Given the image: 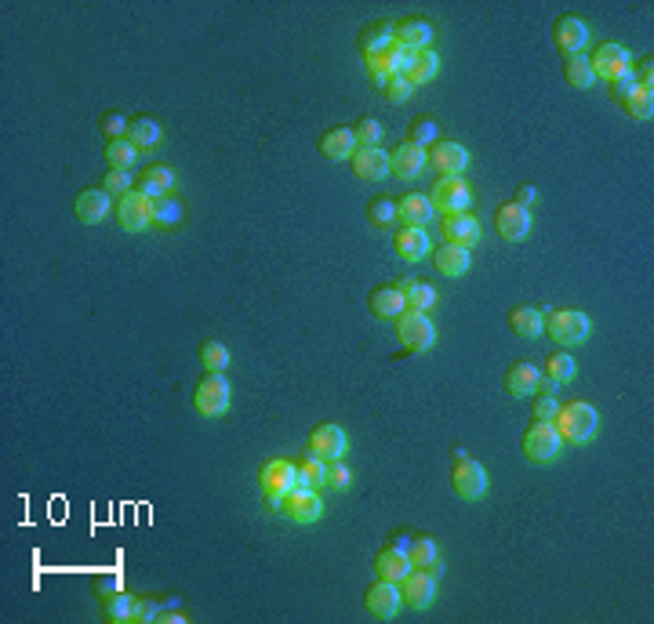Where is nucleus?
<instances>
[{"label":"nucleus","mask_w":654,"mask_h":624,"mask_svg":"<svg viewBox=\"0 0 654 624\" xmlns=\"http://www.w3.org/2000/svg\"><path fill=\"white\" fill-rule=\"evenodd\" d=\"M127 138H131V146H135V149H153V146H160V142H164V131H160V124H157V120L139 117V120H131Z\"/></svg>","instance_id":"72a5a7b5"},{"label":"nucleus","mask_w":654,"mask_h":624,"mask_svg":"<svg viewBox=\"0 0 654 624\" xmlns=\"http://www.w3.org/2000/svg\"><path fill=\"white\" fill-rule=\"evenodd\" d=\"M596 425H600L596 410L585 400H571V403H564L557 410V432L567 443H589L596 436Z\"/></svg>","instance_id":"f257e3e1"},{"label":"nucleus","mask_w":654,"mask_h":624,"mask_svg":"<svg viewBox=\"0 0 654 624\" xmlns=\"http://www.w3.org/2000/svg\"><path fill=\"white\" fill-rule=\"evenodd\" d=\"M633 91H636V73H633V69H626V73L611 77V98H614V102H626Z\"/></svg>","instance_id":"09e8293b"},{"label":"nucleus","mask_w":654,"mask_h":624,"mask_svg":"<svg viewBox=\"0 0 654 624\" xmlns=\"http://www.w3.org/2000/svg\"><path fill=\"white\" fill-rule=\"evenodd\" d=\"M382 91H386V98H389V102H407V95L415 91V84H411L404 73H393V77L386 80V88H382Z\"/></svg>","instance_id":"8fccbe9b"},{"label":"nucleus","mask_w":654,"mask_h":624,"mask_svg":"<svg viewBox=\"0 0 654 624\" xmlns=\"http://www.w3.org/2000/svg\"><path fill=\"white\" fill-rule=\"evenodd\" d=\"M309 454H317L320 461H342V454H346V432L331 422L317 425L309 432Z\"/></svg>","instance_id":"9b49d317"},{"label":"nucleus","mask_w":654,"mask_h":624,"mask_svg":"<svg viewBox=\"0 0 654 624\" xmlns=\"http://www.w3.org/2000/svg\"><path fill=\"white\" fill-rule=\"evenodd\" d=\"M433 265L443 272V276H462L469 269V251L458 247V244H440L436 255H433Z\"/></svg>","instance_id":"2f4dec72"},{"label":"nucleus","mask_w":654,"mask_h":624,"mask_svg":"<svg viewBox=\"0 0 654 624\" xmlns=\"http://www.w3.org/2000/svg\"><path fill=\"white\" fill-rule=\"evenodd\" d=\"M393 41L404 44V48H411V51H422V48H429V41H433V26H429L426 19H419V15H407V19L396 22Z\"/></svg>","instance_id":"aec40b11"},{"label":"nucleus","mask_w":654,"mask_h":624,"mask_svg":"<svg viewBox=\"0 0 654 624\" xmlns=\"http://www.w3.org/2000/svg\"><path fill=\"white\" fill-rule=\"evenodd\" d=\"M436 55L429 51V48H422V51H415V62H411V69H407V80L411 84H426V80H433L436 77Z\"/></svg>","instance_id":"58836bf2"},{"label":"nucleus","mask_w":654,"mask_h":624,"mask_svg":"<svg viewBox=\"0 0 654 624\" xmlns=\"http://www.w3.org/2000/svg\"><path fill=\"white\" fill-rule=\"evenodd\" d=\"M451 487L462 501H480L488 494V472L476 458H465L462 450H455V468H451Z\"/></svg>","instance_id":"7ed1b4c3"},{"label":"nucleus","mask_w":654,"mask_h":624,"mask_svg":"<svg viewBox=\"0 0 654 624\" xmlns=\"http://www.w3.org/2000/svg\"><path fill=\"white\" fill-rule=\"evenodd\" d=\"M426 160H429V167L440 171V175H458V171L469 164V153H465V146H458V142L436 138V142L429 146V153H426Z\"/></svg>","instance_id":"2eb2a0df"},{"label":"nucleus","mask_w":654,"mask_h":624,"mask_svg":"<svg viewBox=\"0 0 654 624\" xmlns=\"http://www.w3.org/2000/svg\"><path fill=\"white\" fill-rule=\"evenodd\" d=\"M407 570H411V556H407V548H396V544H389V548H382L374 556V574L382 577V581H404L407 577Z\"/></svg>","instance_id":"b1692460"},{"label":"nucleus","mask_w":654,"mask_h":624,"mask_svg":"<svg viewBox=\"0 0 654 624\" xmlns=\"http://www.w3.org/2000/svg\"><path fill=\"white\" fill-rule=\"evenodd\" d=\"M389 44H393V29H389L386 22H371V26L360 33V51H364V58L374 55V51H382V48H389Z\"/></svg>","instance_id":"c9c22d12"},{"label":"nucleus","mask_w":654,"mask_h":624,"mask_svg":"<svg viewBox=\"0 0 654 624\" xmlns=\"http://www.w3.org/2000/svg\"><path fill=\"white\" fill-rule=\"evenodd\" d=\"M564 77H567L571 88H589V84L596 80V77H593V65H589V58H585V55H567Z\"/></svg>","instance_id":"e433bc0d"},{"label":"nucleus","mask_w":654,"mask_h":624,"mask_svg":"<svg viewBox=\"0 0 654 624\" xmlns=\"http://www.w3.org/2000/svg\"><path fill=\"white\" fill-rule=\"evenodd\" d=\"M436 138H440V131H436V120H429V117H419V120L407 124V142H411V146L426 149V146L436 142Z\"/></svg>","instance_id":"a19ab883"},{"label":"nucleus","mask_w":654,"mask_h":624,"mask_svg":"<svg viewBox=\"0 0 654 624\" xmlns=\"http://www.w3.org/2000/svg\"><path fill=\"white\" fill-rule=\"evenodd\" d=\"M200 363L208 370H226L229 367V349L222 341H204L200 345Z\"/></svg>","instance_id":"37998d69"},{"label":"nucleus","mask_w":654,"mask_h":624,"mask_svg":"<svg viewBox=\"0 0 654 624\" xmlns=\"http://www.w3.org/2000/svg\"><path fill=\"white\" fill-rule=\"evenodd\" d=\"M353 175L364 182H382L389 175V153L378 146H360L353 153Z\"/></svg>","instance_id":"dca6fc26"},{"label":"nucleus","mask_w":654,"mask_h":624,"mask_svg":"<svg viewBox=\"0 0 654 624\" xmlns=\"http://www.w3.org/2000/svg\"><path fill=\"white\" fill-rule=\"evenodd\" d=\"M102 613H106L110 620H131V613H135V596H127L124 588H120V592H113L106 603H102Z\"/></svg>","instance_id":"79ce46f5"},{"label":"nucleus","mask_w":654,"mask_h":624,"mask_svg":"<svg viewBox=\"0 0 654 624\" xmlns=\"http://www.w3.org/2000/svg\"><path fill=\"white\" fill-rule=\"evenodd\" d=\"M429 167V160H426V149H419V146H411V142H400L393 153H389V171L396 179H419L422 171Z\"/></svg>","instance_id":"6ab92c4d"},{"label":"nucleus","mask_w":654,"mask_h":624,"mask_svg":"<svg viewBox=\"0 0 654 624\" xmlns=\"http://www.w3.org/2000/svg\"><path fill=\"white\" fill-rule=\"evenodd\" d=\"M440 232H443V244H458V247H465V251H473L476 244H480V225H476V218L473 215H443V225H440Z\"/></svg>","instance_id":"f3484780"},{"label":"nucleus","mask_w":654,"mask_h":624,"mask_svg":"<svg viewBox=\"0 0 654 624\" xmlns=\"http://www.w3.org/2000/svg\"><path fill=\"white\" fill-rule=\"evenodd\" d=\"M171 186H175V175H171V167H164V164H153V167H142V175H139V193L142 196H164Z\"/></svg>","instance_id":"7c9ffc66"},{"label":"nucleus","mask_w":654,"mask_h":624,"mask_svg":"<svg viewBox=\"0 0 654 624\" xmlns=\"http://www.w3.org/2000/svg\"><path fill=\"white\" fill-rule=\"evenodd\" d=\"M560 443H564V439H560L557 425L535 422V425L524 432V458H531V461H538V465H549V461H557Z\"/></svg>","instance_id":"0eeeda50"},{"label":"nucleus","mask_w":654,"mask_h":624,"mask_svg":"<svg viewBox=\"0 0 654 624\" xmlns=\"http://www.w3.org/2000/svg\"><path fill=\"white\" fill-rule=\"evenodd\" d=\"M106 215H110V193L106 189H84L77 196V218L84 225H95V222H102Z\"/></svg>","instance_id":"cd10ccee"},{"label":"nucleus","mask_w":654,"mask_h":624,"mask_svg":"<svg viewBox=\"0 0 654 624\" xmlns=\"http://www.w3.org/2000/svg\"><path fill=\"white\" fill-rule=\"evenodd\" d=\"M295 476H298V487H309V491H320V487H324V483H327V461H320L317 454H309V458H302V461H298Z\"/></svg>","instance_id":"f704fd0d"},{"label":"nucleus","mask_w":654,"mask_h":624,"mask_svg":"<svg viewBox=\"0 0 654 624\" xmlns=\"http://www.w3.org/2000/svg\"><path fill=\"white\" fill-rule=\"evenodd\" d=\"M393 218H396V203H393V200H386V196L371 200V207H367V222H371L374 229H386Z\"/></svg>","instance_id":"c03bdc74"},{"label":"nucleus","mask_w":654,"mask_h":624,"mask_svg":"<svg viewBox=\"0 0 654 624\" xmlns=\"http://www.w3.org/2000/svg\"><path fill=\"white\" fill-rule=\"evenodd\" d=\"M320 153L327 160H350L357 153V131L353 127H331V131H324Z\"/></svg>","instance_id":"a878e982"},{"label":"nucleus","mask_w":654,"mask_h":624,"mask_svg":"<svg viewBox=\"0 0 654 624\" xmlns=\"http://www.w3.org/2000/svg\"><path fill=\"white\" fill-rule=\"evenodd\" d=\"M622 106H626V113H629L633 120H650V117H654V91H650V88H636V91L622 102Z\"/></svg>","instance_id":"ea45409f"},{"label":"nucleus","mask_w":654,"mask_h":624,"mask_svg":"<svg viewBox=\"0 0 654 624\" xmlns=\"http://www.w3.org/2000/svg\"><path fill=\"white\" fill-rule=\"evenodd\" d=\"M127 127L131 124H124L120 113H106V117H102V134H106L110 142H117V138H127Z\"/></svg>","instance_id":"603ef678"},{"label":"nucleus","mask_w":654,"mask_h":624,"mask_svg":"<svg viewBox=\"0 0 654 624\" xmlns=\"http://www.w3.org/2000/svg\"><path fill=\"white\" fill-rule=\"evenodd\" d=\"M135 153H139V149L131 146V138H117V142L106 146V160H110L113 167H120V171H127V167L135 164Z\"/></svg>","instance_id":"a18cd8bd"},{"label":"nucleus","mask_w":654,"mask_h":624,"mask_svg":"<svg viewBox=\"0 0 654 624\" xmlns=\"http://www.w3.org/2000/svg\"><path fill=\"white\" fill-rule=\"evenodd\" d=\"M574 370L578 367H574V360L567 353H553V356H549V363H545V374L553 381H560V385H567V381L574 377Z\"/></svg>","instance_id":"49530a36"},{"label":"nucleus","mask_w":654,"mask_h":624,"mask_svg":"<svg viewBox=\"0 0 654 624\" xmlns=\"http://www.w3.org/2000/svg\"><path fill=\"white\" fill-rule=\"evenodd\" d=\"M593 77H618V73H626L629 69V51L622 48V44H600L596 51H593Z\"/></svg>","instance_id":"412c9836"},{"label":"nucleus","mask_w":654,"mask_h":624,"mask_svg":"<svg viewBox=\"0 0 654 624\" xmlns=\"http://www.w3.org/2000/svg\"><path fill=\"white\" fill-rule=\"evenodd\" d=\"M433 203H429V196H422V193H407V196H400L396 200V218L404 222V225H429L433 222Z\"/></svg>","instance_id":"393cba45"},{"label":"nucleus","mask_w":654,"mask_h":624,"mask_svg":"<svg viewBox=\"0 0 654 624\" xmlns=\"http://www.w3.org/2000/svg\"><path fill=\"white\" fill-rule=\"evenodd\" d=\"M393 247L404 262H422L429 255V236L419 225H400L396 236H393Z\"/></svg>","instance_id":"4be33fe9"},{"label":"nucleus","mask_w":654,"mask_h":624,"mask_svg":"<svg viewBox=\"0 0 654 624\" xmlns=\"http://www.w3.org/2000/svg\"><path fill=\"white\" fill-rule=\"evenodd\" d=\"M193 403H196V410L204 414V418H219V414H226V407H229V381H226V374L222 370L204 374L196 381Z\"/></svg>","instance_id":"20e7f679"},{"label":"nucleus","mask_w":654,"mask_h":624,"mask_svg":"<svg viewBox=\"0 0 654 624\" xmlns=\"http://www.w3.org/2000/svg\"><path fill=\"white\" fill-rule=\"evenodd\" d=\"M364 599H367V610H371L378 620L396 617V610H400V603H404L396 581H382V577H378V581L367 588V596H364Z\"/></svg>","instance_id":"4468645a"},{"label":"nucleus","mask_w":654,"mask_h":624,"mask_svg":"<svg viewBox=\"0 0 654 624\" xmlns=\"http://www.w3.org/2000/svg\"><path fill=\"white\" fill-rule=\"evenodd\" d=\"M407 305H404V294L396 287H374L371 291V312L378 320H389V316H400Z\"/></svg>","instance_id":"473e14b6"},{"label":"nucleus","mask_w":654,"mask_h":624,"mask_svg":"<svg viewBox=\"0 0 654 624\" xmlns=\"http://www.w3.org/2000/svg\"><path fill=\"white\" fill-rule=\"evenodd\" d=\"M557 410H560V403H557L553 396H545V392H542V396L535 400V422H553V418H557Z\"/></svg>","instance_id":"6e6d98bb"},{"label":"nucleus","mask_w":654,"mask_h":624,"mask_svg":"<svg viewBox=\"0 0 654 624\" xmlns=\"http://www.w3.org/2000/svg\"><path fill=\"white\" fill-rule=\"evenodd\" d=\"M553 41L564 55H581V48L589 44V26H585L581 19H574V15H564L553 26Z\"/></svg>","instance_id":"a211bd4d"},{"label":"nucleus","mask_w":654,"mask_h":624,"mask_svg":"<svg viewBox=\"0 0 654 624\" xmlns=\"http://www.w3.org/2000/svg\"><path fill=\"white\" fill-rule=\"evenodd\" d=\"M396 291L404 294V305H407V308H419V312H426V308L436 301V291H433L429 284L415 280V276H404V280H396Z\"/></svg>","instance_id":"c756f323"},{"label":"nucleus","mask_w":654,"mask_h":624,"mask_svg":"<svg viewBox=\"0 0 654 624\" xmlns=\"http://www.w3.org/2000/svg\"><path fill=\"white\" fill-rule=\"evenodd\" d=\"M535 200H538V189H535V186H520V189H516V200H512V203H520V207H531Z\"/></svg>","instance_id":"13d9d810"},{"label":"nucleus","mask_w":654,"mask_h":624,"mask_svg":"<svg viewBox=\"0 0 654 624\" xmlns=\"http://www.w3.org/2000/svg\"><path fill=\"white\" fill-rule=\"evenodd\" d=\"M531 211L527 207H520V203H502L498 211H495V229H498V236L502 240H524L527 232H531Z\"/></svg>","instance_id":"ddd939ff"},{"label":"nucleus","mask_w":654,"mask_h":624,"mask_svg":"<svg viewBox=\"0 0 654 624\" xmlns=\"http://www.w3.org/2000/svg\"><path fill=\"white\" fill-rule=\"evenodd\" d=\"M281 512L291 519V523H317L320 519V512H324V505H320V494L317 491H309V487H295V491H288L284 498H281Z\"/></svg>","instance_id":"1a4fd4ad"},{"label":"nucleus","mask_w":654,"mask_h":624,"mask_svg":"<svg viewBox=\"0 0 654 624\" xmlns=\"http://www.w3.org/2000/svg\"><path fill=\"white\" fill-rule=\"evenodd\" d=\"M117 222L127 229V232H146L153 225V215H150V196H142L139 189H131L120 196L117 203Z\"/></svg>","instance_id":"9d476101"},{"label":"nucleus","mask_w":654,"mask_h":624,"mask_svg":"<svg viewBox=\"0 0 654 624\" xmlns=\"http://www.w3.org/2000/svg\"><path fill=\"white\" fill-rule=\"evenodd\" d=\"M91 588H95V596L110 599L113 592H120V588H124V581H120V574H98V577L91 581Z\"/></svg>","instance_id":"3c124183"},{"label":"nucleus","mask_w":654,"mask_h":624,"mask_svg":"<svg viewBox=\"0 0 654 624\" xmlns=\"http://www.w3.org/2000/svg\"><path fill=\"white\" fill-rule=\"evenodd\" d=\"M160 606H164V603H157V599H135V613H131V620H139V624L157 620Z\"/></svg>","instance_id":"5fc2aeb1"},{"label":"nucleus","mask_w":654,"mask_h":624,"mask_svg":"<svg viewBox=\"0 0 654 624\" xmlns=\"http://www.w3.org/2000/svg\"><path fill=\"white\" fill-rule=\"evenodd\" d=\"M396 334H400V341L407 345L411 353H426V349H433V341H436V331H433L429 316H426V312H419V308H404L400 312V316H396Z\"/></svg>","instance_id":"39448f33"},{"label":"nucleus","mask_w":654,"mask_h":624,"mask_svg":"<svg viewBox=\"0 0 654 624\" xmlns=\"http://www.w3.org/2000/svg\"><path fill=\"white\" fill-rule=\"evenodd\" d=\"M102 189H106L110 196H124V193H131V175L120 167H110L106 179H102Z\"/></svg>","instance_id":"de8ad7c7"},{"label":"nucleus","mask_w":654,"mask_h":624,"mask_svg":"<svg viewBox=\"0 0 654 624\" xmlns=\"http://www.w3.org/2000/svg\"><path fill=\"white\" fill-rule=\"evenodd\" d=\"M327 487L335 491H346L350 487V468L342 461H327Z\"/></svg>","instance_id":"4d7b16f0"},{"label":"nucleus","mask_w":654,"mask_h":624,"mask_svg":"<svg viewBox=\"0 0 654 624\" xmlns=\"http://www.w3.org/2000/svg\"><path fill=\"white\" fill-rule=\"evenodd\" d=\"M469 200H473V189L458 175H440V182L429 193L433 211H440V215H462L469 207Z\"/></svg>","instance_id":"423d86ee"},{"label":"nucleus","mask_w":654,"mask_h":624,"mask_svg":"<svg viewBox=\"0 0 654 624\" xmlns=\"http://www.w3.org/2000/svg\"><path fill=\"white\" fill-rule=\"evenodd\" d=\"M542 327L549 331V338L560 345H581L593 334V323L585 312L578 308H549V320H542Z\"/></svg>","instance_id":"f03ea898"},{"label":"nucleus","mask_w":654,"mask_h":624,"mask_svg":"<svg viewBox=\"0 0 654 624\" xmlns=\"http://www.w3.org/2000/svg\"><path fill=\"white\" fill-rule=\"evenodd\" d=\"M407 556H411V567H415V570H426L433 577L443 574V563H440V552H436V541L433 537H411Z\"/></svg>","instance_id":"bb28decb"},{"label":"nucleus","mask_w":654,"mask_h":624,"mask_svg":"<svg viewBox=\"0 0 654 624\" xmlns=\"http://www.w3.org/2000/svg\"><path fill=\"white\" fill-rule=\"evenodd\" d=\"M400 596H404L407 606H415V610L433 606V599H436V577L426 574V570H415V567H411L407 577L400 581Z\"/></svg>","instance_id":"f8f14e48"},{"label":"nucleus","mask_w":654,"mask_h":624,"mask_svg":"<svg viewBox=\"0 0 654 624\" xmlns=\"http://www.w3.org/2000/svg\"><path fill=\"white\" fill-rule=\"evenodd\" d=\"M150 215H153V225H164V229H167V225H175V222L182 218V207L164 193V196H153V200H150Z\"/></svg>","instance_id":"4c0bfd02"},{"label":"nucleus","mask_w":654,"mask_h":624,"mask_svg":"<svg viewBox=\"0 0 654 624\" xmlns=\"http://www.w3.org/2000/svg\"><path fill=\"white\" fill-rule=\"evenodd\" d=\"M258 483H262L265 505H277V508H281V498H284L288 491L298 487V476H295V465H291V461H265Z\"/></svg>","instance_id":"6e6552de"},{"label":"nucleus","mask_w":654,"mask_h":624,"mask_svg":"<svg viewBox=\"0 0 654 624\" xmlns=\"http://www.w3.org/2000/svg\"><path fill=\"white\" fill-rule=\"evenodd\" d=\"M353 131H357V146H378V138H382L378 120H360Z\"/></svg>","instance_id":"864d4df0"},{"label":"nucleus","mask_w":654,"mask_h":624,"mask_svg":"<svg viewBox=\"0 0 654 624\" xmlns=\"http://www.w3.org/2000/svg\"><path fill=\"white\" fill-rule=\"evenodd\" d=\"M538 381H542V370H538L531 360H516V363H509V370H505V389H509V396H531V392H538Z\"/></svg>","instance_id":"5701e85b"},{"label":"nucleus","mask_w":654,"mask_h":624,"mask_svg":"<svg viewBox=\"0 0 654 624\" xmlns=\"http://www.w3.org/2000/svg\"><path fill=\"white\" fill-rule=\"evenodd\" d=\"M509 327H512L516 338L535 341V338L542 334V312L531 308V305H516V308L509 312Z\"/></svg>","instance_id":"c85d7f7f"}]
</instances>
